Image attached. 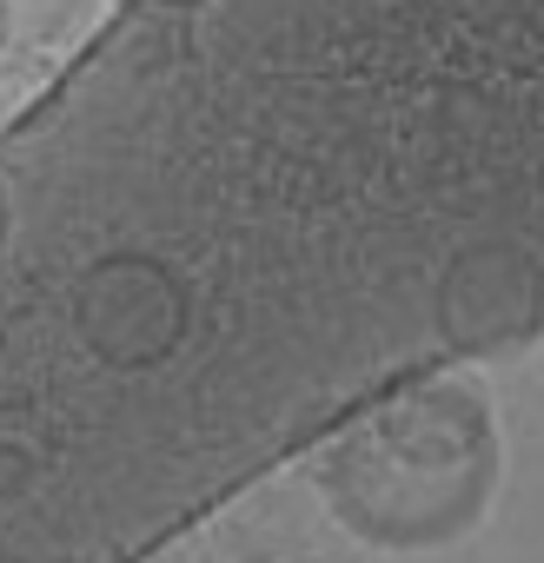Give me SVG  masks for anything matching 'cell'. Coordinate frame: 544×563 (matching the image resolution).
<instances>
[{"instance_id":"6da1fadb","label":"cell","mask_w":544,"mask_h":563,"mask_svg":"<svg viewBox=\"0 0 544 563\" xmlns=\"http://www.w3.org/2000/svg\"><path fill=\"white\" fill-rule=\"evenodd\" d=\"M498 484V424L478 385L425 378L319 451L333 517L385 550H432L478 523Z\"/></svg>"},{"instance_id":"7a4b0ae2","label":"cell","mask_w":544,"mask_h":563,"mask_svg":"<svg viewBox=\"0 0 544 563\" xmlns=\"http://www.w3.org/2000/svg\"><path fill=\"white\" fill-rule=\"evenodd\" d=\"M438 325L458 352L518 345L524 332L544 325V265L511 239H485L458 252L438 286Z\"/></svg>"},{"instance_id":"3957f363","label":"cell","mask_w":544,"mask_h":563,"mask_svg":"<svg viewBox=\"0 0 544 563\" xmlns=\"http://www.w3.org/2000/svg\"><path fill=\"white\" fill-rule=\"evenodd\" d=\"M87 14V0H0V54H47Z\"/></svg>"},{"instance_id":"277c9868","label":"cell","mask_w":544,"mask_h":563,"mask_svg":"<svg viewBox=\"0 0 544 563\" xmlns=\"http://www.w3.org/2000/svg\"><path fill=\"white\" fill-rule=\"evenodd\" d=\"M146 8H199V0H146Z\"/></svg>"}]
</instances>
